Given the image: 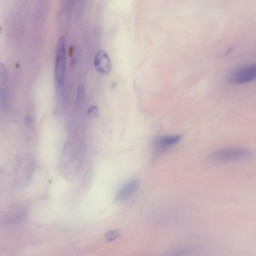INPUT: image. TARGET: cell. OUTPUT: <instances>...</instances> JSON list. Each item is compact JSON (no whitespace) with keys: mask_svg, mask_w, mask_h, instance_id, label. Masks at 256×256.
Returning <instances> with one entry per match:
<instances>
[{"mask_svg":"<svg viewBox=\"0 0 256 256\" xmlns=\"http://www.w3.org/2000/svg\"><path fill=\"white\" fill-rule=\"evenodd\" d=\"M94 66L98 72L103 74H108L111 70V62L106 52L102 50H98L94 58Z\"/></svg>","mask_w":256,"mask_h":256,"instance_id":"4","label":"cell"},{"mask_svg":"<svg viewBox=\"0 0 256 256\" xmlns=\"http://www.w3.org/2000/svg\"><path fill=\"white\" fill-rule=\"evenodd\" d=\"M66 48L65 40L63 36L60 38L57 43L54 75L56 86L61 88L63 87L66 76Z\"/></svg>","mask_w":256,"mask_h":256,"instance_id":"2","label":"cell"},{"mask_svg":"<svg viewBox=\"0 0 256 256\" xmlns=\"http://www.w3.org/2000/svg\"><path fill=\"white\" fill-rule=\"evenodd\" d=\"M256 79V64L246 65L236 70L230 76V81L234 84H243Z\"/></svg>","mask_w":256,"mask_h":256,"instance_id":"3","label":"cell"},{"mask_svg":"<svg viewBox=\"0 0 256 256\" xmlns=\"http://www.w3.org/2000/svg\"><path fill=\"white\" fill-rule=\"evenodd\" d=\"M139 182L133 180L126 184L118 192L116 200L122 201L130 198L136 191L138 188Z\"/></svg>","mask_w":256,"mask_h":256,"instance_id":"5","label":"cell"},{"mask_svg":"<svg viewBox=\"0 0 256 256\" xmlns=\"http://www.w3.org/2000/svg\"><path fill=\"white\" fill-rule=\"evenodd\" d=\"M76 100L78 103H80L84 100V89L82 85H80L77 90Z\"/></svg>","mask_w":256,"mask_h":256,"instance_id":"9","label":"cell"},{"mask_svg":"<svg viewBox=\"0 0 256 256\" xmlns=\"http://www.w3.org/2000/svg\"><path fill=\"white\" fill-rule=\"evenodd\" d=\"M180 138V135L160 136L156 140L155 146L158 150H164L176 144Z\"/></svg>","mask_w":256,"mask_h":256,"instance_id":"6","label":"cell"},{"mask_svg":"<svg viewBox=\"0 0 256 256\" xmlns=\"http://www.w3.org/2000/svg\"><path fill=\"white\" fill-rule=\"evenodd\" d=\"M88 114L90 118H96L98 115V109L96 106H90L88 109Z\"/></svg>","mask_w":256,"mask_h":256,"instance_id":"8","label":"cell"},{"mask_svg":"<svg viewBox=\"0 0 256 256\" xmlns=\"http://www.w3.org/2000/svg\"><path fill=\"white\" fill-rule=\"evenodd\" d=\"M252 157L249 150L240 146H228L216 150L206 158L208 162L214 163L240 162L247 160Z\"/></svg>","mask_w":256,"mask_h":256,"instance_id":"1","label":"cell"},{"mask_svg":"<svg viewBox=\"0 0 256 256\" xmlns=\"http://www.w3.org/2000/svg\"><path fill=\"white\" fill-rule=\"evenodd\" d=\"M120 235V232L116 230L108 232L106 234V238L108 241H113L116 239Z\"/></svg>","mask_w":256,"mask_h":256,"instance_id":"7","label":"cell"}]
</instances>
